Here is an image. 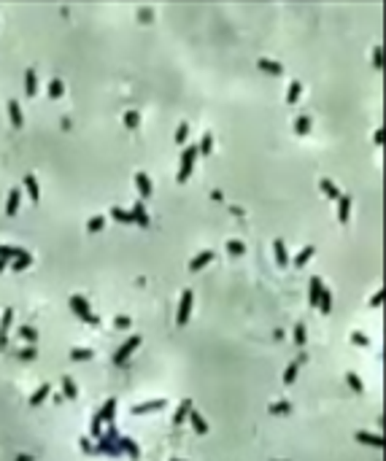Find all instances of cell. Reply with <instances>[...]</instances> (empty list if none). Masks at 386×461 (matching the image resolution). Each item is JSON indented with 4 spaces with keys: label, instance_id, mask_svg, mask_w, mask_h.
<instances>
[{
    "label": "cell",
    "instance_id": "4dcf8cb0",
    "mask_svg": "<svg viewBox=\"0 0 386 461\" xmlns=\"http://www.w3.org/2000/svg\"><path fill=\"white\" fill-rule=\"evenodd\" d=\"M313 251H316L313 246H305V248L295 256V267H305V264L310 262V256H313Z\"/></svg>",
    "mask_w": 386,
    "mask_h": 461
},
{
    "label": "cell",
    "instance_id": "f6af8a7d",
    "mask_svg": "<svg viewBox=\"0 0 386 461\" xmlns=\"http://www.w3.org/2000/svg\"><path fill=\"white\" fill-rule=\"evenodd\" d=\"M295 343L300 345H305V324H295Z\"/></svg>",
    "mask_w": 386,
    "mask_h": 461
},
{
    "label": "cell",
    "instance_id": "db71d44e",
    "mask_svg": "<svg viewBox=\"0 0 386 461\" xmlns=\"http://www.w3.org/2000/svg\"><path fill=\"white\" fill-rule=\"evenodd\" d=\"M376 143H378V146L384 143V132H381V130H376Z\"/></svg>",
    "mask_w": 386,
    "mask_h": 461
},
{
    "label": "cell",
    "instance_id": "e575fe53",
    "mask_svg": "<svg viewBox=\"0 0 386 461\" xmlns=\"http://www.w3.org/2000/svg\"><path fill=\"white\" fill-rule=\"evenodd\" d=\"M346 380H348V386L356 391V394H362V391H365V383H362V378L356 375V372H346Z\"/></svg>",
    "mask_w": 386,
    "mask_h": 461
},
{
    "label": "cell",
    "instance_id": "5b68a950",
    "mask_svg": "<svg viewBox=\"0 0 386 461\" xmlns=\"http://www.w3.org/2000/svg\"><path fill=\"white\" fill-rule=\"evenodd\" d=\"M11 321H14V308H5V313L0 316V348H5V343H8Z\"/></svg>",
    "mask_w": 386,
    "mask_h": 461
},
{
    "label": "cell",
    "instance_id": "484cf974",
    "mask_svg": "<svg viewBox=\"0 0 386 461\" xmlns=\"http://www.w3.org/2000/svg\"><path fill=\"white\" fill-rule=\"evenodd\" d=\"M189 410H192V402H189V399H184L181 405H178L176 416H173V424H176V426H181V424H184V418L189 416Z\"/></svg>",
    "mask_w": 386,
    "mask_h": 461
},
{
    "label": "cell",
    "instance_id": "bcb514c9",
    "mask_svg": "<svg viewBox=\"0 0 386 461\" xmlns=\"http://www.w3.org/2000/svg\"><path fill=\"white\" fill-rule=\"evenodd\" d=\"M187 135H189V124H178V130H176V143H184V141H187Z\"/></svg>",
    "mask_w": 386,
    "mask_h": 461
},
{
    "label": "cell",
    "instance_id": "8fae6325",
    "mask_svg": "<svg viewBox=\"0 0 386 461\" xmlns=\"http://www.w3.org/2000/svg\"><path fill=\"white\" fill-rule=\"evenodd\" d=\"M97 416H100V421H108V424H114V416H116V399H106L103 402V407L97 410Z\"/></svg>",
    "mask_w": 386,
    "mask_h": 461
},
{
    "label": "cell",
    "instance_id": "b9f144b4",
    "mask_svg": "<svg viewBox=\"0 0 386 461\" xmlns=\"http://www.w3.org/2000/svg\"><path fill=\"white\" fill-rule=\"evenodd\" d=\"M227 253H232V256H243L246 246L240 243V240H230V243H227Z\"/></svg>",
    "mask_w": 386,
    "mask_h": 461
},
{
    "label": "cell",
    "instance_id": "5bb4252c",
    "mask_svg": "<svg viewBox=\"0 0 386 461\" xmlns=\"http://www.w3.org/2000/svg\"><path fill=\"white\" fill-rule=\"evenodd\" d=\"M348 216H351V194H341V197H338V218L346 224Z\"/></svg>",
    "mask_w": 386,
    "mask_h": 461
},
{
    "label": "cell",
    "instance_id": "ac0fdd59",
    "mask_svg": "<svg viewBox=\"0 0 386 461\" xmlns=\"http://www.w3.org/2000/svg\"><path fill=\"white\" fill-rule=\"evenodd\" d=\"M273 253H275L278 267H286V264H289V253H286V246H284V240H281V238L273 243Z\"/></svg>",
    "mask_w": 386,
    "mask_h": 461
},
{
    "label": "cell",
    "instance_id": "30bf717a",
    "mask_svg": "<svg viewBox=\"0 0 386 461\" xmlns=\"http://www.w3.org/2000/svg\"><path fill=\"white\" fill-rule=\"evenodd\" d=\"M356 442H362V445H373V448H381L384 440L381 434H376V431H356Z\"/></svg>",
    "mask_w": 386,
    "mask_h": 461
},
{
    "label": "cell",
    "instance_id": "8d00e7d4",
    "mask_svg": "<svg viewBox=\"0 0 386 461\" xmlns=\"http://www.w3.org/2000/svg\"><path fill=\"white\" fill-rule=\"evenodd\" d=\"M62 394L68 396V399H76L78 391H76V383H73L71 378H62Z\"/></svg>",
    "mask_w": 386,
    "mask_h": 461
},
{
    "label": "cell",
    "instance_id": "f35d334b",
    "mask_svg": "<svg viewBox=\"0 0 386 461\" xmlns=\"http://www.w3.org/2000/svg\"><path fill=\"white\" fill-rule=\"evenodd\" d=\"M141 124V116H138V111H124V127H127V130H135V127Z\"/></svg>",
    "mask_w": 386,
    "mask_h": 461
},
{
    "label": "cell",
    "instance_id": "6da1fadb",
    "mask_svg": "<svg viewBox=\"0 0 386 461\" xmlns=\"http://www.w3.org/2000/svg\"><path fill=\"white\" fill-rule=\"evenodd\" d=\"M197 143H189L187 148L181 151V165H178V183H184L189 176H192V168H194V159H197Z\"/></svg>",
    "mask_w": 386,
    "mask_h": 461
},
{
    "label": "cell",
    "instance_id": "d4e9b609",
    "mask_svg": "<svg viewBox=\"0 0 386 461\" xmlns=\"http://www.w3.org/2000/svg\"><path fill=\"white\" fill-rule=\"evenodd\" d=\"M30 264H33V256H30V253H27V251H22L19 256H16L14 262H11V270H16V273H22V270H25V267H30Z\"/></svg>",
    "mask_w": 386,
    "mask_h": 461
},
{
    "label": "cell",
    "instance_id": "d590c367",
    "mask_svg": "<svg viewBox=\"0 0 386 461\" xmlns=\"http://www.w3.org/2000/svg\"><path fill=\"white\" fill-rule=\"evenodd\" d=\"M103 227H106V216H92L86 221V232H100Z\"/></svg>",
    "mask_w": 386,
    "mask_h": 461
},
{
    "label": "cell",
    "instance_id": "2e32d148",
    "mask_svg": "<svg viewBox=\"0 0 386 461\" xmlns=\"http://www.w3.org/2000/svg\"><path fill=\"white\" fill-rule=\"evenodd\" d=\"M19 200H22V192L19 189H11L8 200H5V216H14V213L19 211Z\"/></svg>",
    "mask_w": 386,
    "mask_h": 461
},
{
    "label": "cell",
    "instance_id": "f1b7e54d",
    "mask_svg": "<svg viewBox=\"0 0 386 461\" xmlns=\"http://www.w3.org/2000/svg\"><path fill=\"white\" fill-rule=\"evenodd\" d=\"M65 95V84H62V78H51L49 81V97L51 100H57V97Z\"/></svg>",
    "mask_w": 386,
    "mask_h": 461
},
{
    "label": "cell",
    "instance_id": "9f6ffc18",
    "mask_svg": "<svg viewBox=\"0 0 386 461\" xmlns=\"http://www.w3.org/2000/svg\"><path fill=\"white\" fill-rule=\"evenodd\" d=\"M173 461H187V459H173Z\"/></svg>",
    "mask_w": 386,
    "mask_h": 461
},
{
    "label": "cell",
    "instance_id": "d6986e66",
    "mask_svg": "<svg viewBox=\"0 0 386 461\" xmlns=\"http://www.w3.org/2000/svg\"><path fill=\"white\" fill-rule=\"evenodd\" d=\"M25 186H27V197L33 200V203H38V197H41V189H38V181L33 173H27L25 176Z\"/></svg>",
    "mask_w": 386,
    "mask_h": 461
},
{
    "label": "cell",
    "instance_id": "d6a6232c",
    "mask_svg": "<svg viewBox=\"0 0 386 461\" xmlns=\"http://www.w3.org/2000/svg\"><path fill=\"white\" fill-rule=\"evenodd\" d=\"M300 95H303V84L295 78V81L289 84V89H286V103H297V97H300Z\"/></svg>",
    "mask_w": 386,
    "mask_h": 461
},
{
    "label": "cell",
    "instance_id": "7a4b0ae2",
    "mask_svg": "<svg viewBox=\"0 0 386 461\" xmlns=\"http://www.w3.org/2000/svg\"><path fill=\"white\" fill-rule=\"evenodd\" d=\"M68 302H71V310H73V313H76L81 321H86V324H92V326H97V324H100V319H97V316L92 313L89 302H86V299L81 297V294H73V297L68 299Z\"/></svg>",
    "mask_w": 386,
    "mask_h": 461
},
{
    "label": "cell",
    "instance_id": "52a82bcc",
    "mask_svg": "<svg viewBox=\"0 0 386 461\" xmlns=\"http://www.w3.org/2000/svg\"><path fill=\"white\" fill-rule=\"evenodd\" d=\"M321 291H324V284H321L319 275H313V278H310V286H308V305L319 308V297H321Z\"/></svg>",
    "mask_w": 386,
    "mask_h": 461
},
{
    "label": "cell",
    "instance_id": "3957f363",
    "mask_svg": "<svg viewBox=\"0 0 386 461\" xmlns=\"http://www.w3.org/2000/svg\"><path fill=\"white\" fill-rule=\"evenodd\" d=\"M192 302H194V294H192V289H184V291H181V299H178V313H176L178 326H181V324H187V321H189V313H192Z\"/></svg>",
    "mask_w": 386,
    "mask_h": 461
},
{
    "label": "cell",
    "instance_id": "603a6c76",
    "mask_svg": "<svg viewBox=\"0 0 386 461\" xmlns=\"http://www.w3.org/2000/svg\"><path fill=\"white\" fill-rule=\"evenodd\" d=\"M95 453H106V456H122V448L116 445V442H106V440H100V445H97V451Z\"/></svg>",
    "mask_w": 386,
    "mask_h": 461
},
{
    "label": "cell",
    "instance_id": "7c38bea8",
    "mask_svg": "<svg viewBox=\"0 0 386 461\" xmlns=\"http://www.w3.org/2000/svg\"><path fill=\"white\" fill-rule=\"evenodd\" d=\"M187 418L192 421V429L197 431V434H208V424H205V418H203V416H200V410H194V407H192Z\"/></svg>",
    "mask_w": 386,
    "mask_h": 461
},
{
    "label": "cell",
    "instance_id": "ba28073f",
    "mask_svg": "<svg viewBox=\"0 0 386 461\" xmlns=\"http://www.w3.org/2000/svg\"><path fill=\"white\" fill-rule=\"evenodd\" d=\"M165 405H168L165 399H149V402H143V405H132V416H146V413H154Z\"/></svg>",
    "mask_w": 386,
    "mask_h": 461
},
{
    "label": "cell",
    "instance_id": "681fc988",
    "mask_svg": "<svg viewBox=\"0 0 386 461\" xmlns=\"http://www.w3.org/2000/svg\"><path fill=\"white\" fill-rule=\"evenodd\" d=\"M381 299H384V289H378V291L370 297V305H373V308H381Z\"/></svg>",
    "mask_w": 386,
    "mask_h": 461
},
{
    "label": "cell",
    "instance_id": "60d3db41",
    "mask_svg": "<svg viewBox=\"0 0 386 461\" xmlns=\"http://www.w3.org/2000/svg\"><path fill=\"white\" fill-rule=\"evenodd\" d=\"M297 372H300V361H292V364H289V367H286V372H284V383H286V386H289V383H292V380H295V378H297Z\"/></svg>",
    "mask_w": 386,
    "mask_h": 461
},
{
    "label": "cell",
    "instance_id": "e0dca14e",
    "mask_svg": "<svg viewBox=\"0 0 386 461\" xmlns=\"http://www.w3.org/2000/svg\"><path fill=\"white\" fill-rule=\"evenodd\" d=\"M257 65L262 68V71L273 73V76H281V73H284V65H281V62H275V60H268V57H259Z\"/></svg>",
    "mask_w": 386,
    "mask_h": 461
},
{
    "label": "cell",
    "instance_id": "f907efd6",
    "mask_svg": "<svg viewBox=\"0 0 386 461\" xmlns=\"http://www.w3.org/2000/svg\"><path fill=\"white\" fill-rule=\"evenodd\" d=\"M78 445H81V451H84V453H89V456H92V453H95V451H92V442L86 440V437H84L81 442H78Z\"/></svg>",
    "mask_w": 386,
    "mask_h": 461
},
{
    "label": "cell",
    "instance_id": "c3c4849f",
    "mask_svg": "<svg viewBox=\"0 0 386 461\" xmlns=\"http://www.w3.org/2000/svg\"><path fill=\"white\" fill-rule=\"evenodd\" d=\"M114 324H116L119 329H127V326H130V316H116V319H114Z\"/></svg>",
    "mask_w": 386,
    "mask_h": 461
},
{
    "label": "cell",
    "instance_id": "cb8c5ba5",
    "mask_svg": "<svg viewBox=\"0 0 386 461\" xmlns=\"http://www.w3.org/2000/svg\"><path fill=\"white\" fill-rule=\"evenodd\" d=\"M49 391H51V386H49V383L38 386V389L33 391V396H30V405H33V407H38V405H41V402L46 399V396H49Z\"/></svg>",
    "mask_w": 386,
    "mask_h": 461
},
{
    "label": "cell",
    "instance_id": "816d5d0a",
    "mask_svg": "<svg viewBox=\"0 0 386 461\" xmlns=\"http://www.w3.org/2000/svg\"><path fill=\"white\" fill-rule=\"evenodd\" d=\"M36 354H38L36 348H25V351H22L19 356H22V359H36Z\"/></svg>",
    "mask_w": 386,
    "mask_h": 461
},
{
    "label": "cell",
    "instance_id": "74e56055",
    "mask_svg": "<svg viewBox=\"0 0 386 461\" xmlns=\"http://www.w3.org/2000/svg\"><path fill=\"white\" fill-rule=\"evenodd\" d=\"M19 337H25V340H30V343H36V340H38V329H36V326H30V324H22V326H19Z\"/></svg>",
    "mask_w": 386,
    "mask_h": 461
},
{
    "label": "cell",
    "instance_id": "ab89813d",
    "mask_svg": "<svg viewBox=\"0 0 386 461\" xmlns=\"http://www.w3.org/2000/svg\"><path fill=\"white\" fill-rule=\"evenodd\" d=\"M71 359H73V361H86V359H92V348H73V351H71Z\"/></svg>",
    "mask_w": 386,
    "mask_h": 461
},
{
    "label": "cell",
    "instance_id": "4316f807",
    "mask_svg": "<svg viewBox=\"0 0 386 461\" xmlns=\"http://www.w3.org/2000/svg\"><path fill=\"white\" fill-rule=\"evenodd\" d=\"M310 127H313V122H310V116H305V113L295 119V132H297V135H308Z\"/></svg>",
    "mask_w": 386,
    "mask_h": 461
},
{
    "label": "cell",
    "instance_id": "f5cc1de1",
    "mask_svg": "<svg viewBox=\"0 0 386 461\" xmlns=\"http://www.w3.org/2000/svg\"><path fill=\"white\" fill-rule=\"evenodd\" d=\"M138 14H141V19H152V8H146V5H143V8L138 11Z\"/></svg>",
    "mask_w": 386,
    "mask_h": 461
},
{
    "label": "cell",
    "instance_id": "ffe728a7",
    "mask_svg": "<svg viewBox=\"0 0 386 461\" xmlns=\"http://www.w3.org/2000/svg\"><path fill=\"white\" fill-rule=\"evenodd\" d=\"M116 445L122 448V451L127 453L130 459H138V456H141V448H138L132 440H127V437H119V440H116Z\"/></svg>",
    "mask_w": 386,
    "mask_h": 461
},
{
    "label": "cell",
    "instance_id": "277c9868",
    "mask_svg": "<svg viewBox=\"0 0 386 461\" xmlns=\"http://www.w3.org/2000/svg\"><path fill=\"white\" fill-rule=\"evenodd\" d=\"M138 345H141V337H138V335L127 337L122 345H119V351H116V354H114V364H124V361L130 359V354L138 348Z\"/></svg>",
    "mask_w": 386,
    "mask_h": 461
},
{
    "label": "cell",
    "instance_id": "9a60e30c",
    "mask_svg": "<svg viewBox=\"0 0 386 461\" xmlns=\"http://www.w3.org/2000/svg\"><path fill=\"white\" fill-rule=\"evenodd\" d=\"M8 116H11V124L16 127V130H22V124H25V116H22V106L16 100L8 103Z\"/></svg>",
    "mask_w": 386,
    "mask_h": 461
},
{
    "label": "cell",
    "instance_id": "8992f818",
    "mask_svg": "<svg viewBox=\"0 0 386 461\" xmlns=\"http://www.w3.org/2000/svg\"><path fill=\"white\" fill-rule=\"evenodd\" d=\"M135 186H138V194H141L143 200L154 194V183H152V178H149L146 173H135Z\"/></svg>",
    "mask_w": 386,
    "mask_h": 461
},
{
    "label": "cell",
    "instance_id": "7dc6e473",
    "mask_svg": "<svg viewBox=\"0 0 386 461\" xmlns=\"http://www.w3.org/2000/svg\"><path fill=\"white\" fill-rule=\"evenodd\" d=\"M351 340H354L356 345H370V337L362 335V332H351Z\"/></svg>",
    "mask_w": 386,
    "mask_h": 461
},
{
    "label": "cell",
    "instance_id": "9c48e42d",
    "mask_svg": "<svg viewBox=\"0 0 386 461\" xmlns=\"http://www.w3.org/2000/svg\"><path fill=\"white\" fill-rule=\"evenodd\" d=\"M130 213H132V221L138 224V227H149L152 224V218H149V211L143 208V203H135L130 208Z\"/></svg>",
    "mask_w": 386,
    "mask_h": 461
},
{
    "label": "cell",
    "instance_id": "7402d4cb",
    "mask_svg": "<svg viewBox=\"0 0 386 461\" xmlns=\"http://www.w3.org/2000/svg\"><path fill=\"white\" fill-rule=\"evenodd\" d=\"M197 151L203 154V157H211V154H214V135H211V132H205V135L200 138V143H197Z\"/></svg>",
    "mask_w": 386,
    "mask_h": 461
},
{
    "label": "cell",
    "instance_id": "ee69618b",
    "mask_svg": "<svg viewBox=\"0 0 386 461\" xmlns=\"http://www.w3.org/2000/svg\"><path fill=\"white\" fill-rule=\"evenodd\" d=\"M100 426H103V421H100V416L95 413V416H92V434H95L97 440H103V429H100Z\"/></svg>",
    "mask_w": 386,
    "mask_h": 461
},
{
    "label": "cell",
    "instance_id": "7bdbcfd3",
    "mask_svg": "<svg viewBox=\"0 0 386 461\" xmlns=\"http://www.w3.org/2000/svg\"><path fill=\"white\" fill-rule=\"evenodd\" d=\"M373 68H376V71H381V68H384V51H381V46H373Z\"/></svg>",
    "mask_w": 386,
    "mask_h": 461
},
{
    "label": "cell",
    "instance_id": "4fadbf2b",
    "mask_svg": "<svg viewBox=\"0 0 386 461\" xmlns=\"http://www.w3.org/2000/svg\"><path fill=\"white\" fill-rule=\"evenodd\" d=\"M214 256H216V253L211 251V248H208V251H200L197 256H194L192 262H189V270H192V273H197V270H200V267H205V264H208Z\"/></svg>",
    "mask_w": 386,
    "mask_h": 461
},
{
    "label": "cell",
    "instance_id": "1f68e13d",
    "mask_svg": "<svg viewBox=\"0 0 386 461\" xmlns=\"http://www.w3.org/2000/svg\"><path fill=\"white\" fill-rule=\"evenodd\" d=\"M111 216H114V221H119V224H135L132 221V213L124 211V208H111Z\"/></svg>",
    "mask_w": 386,
    "mask_h": 461
},
{
    "label": "cell",
    "instance_id": "83f0119b",
    "mask_svg": "<svg viewBox=\"0 0 386 461\" xmlns=\"http://www.w3.org/2000/svg\"><path fill=\"white\" fill-rule=\"evenodd\" d=\"M319 186H321V192H324V194H327V197H330V200H338V197H341V192H338V186H335V183L330 181V178H321V181H319Z\"/></svg>",
    "mask_w": 386,
    "mask_h": 461
},
{
    "label": "cell",
    "instance_id": "836d02e7",
    "mask_svg": "<svg viewBox=\"0 0 386 461\" xmlns=\"http://www.w3.org/2000/svg\"><path fill=\"white\" fill-rule=\"evenodd\" d=\"M319 310H321L324 316L332 310V291H330V289H324V291H321V297H319Z\"/></svg>",
    "mask_w": 386,
    "mask_h": 461
},
{
    "label": "cell",
    "instance_id": "44dd1931",
    "mask_svg": "<svg viewBox=\"0 0 386 461\" xmlns=\"http://www.w3.org/2000/svg\"><path fill=\"white\" fill-rule=\"evenodd\" d=\"M25 92L30 97L38 92V73H36V68H30V71L25 73Z\"/></svg>",
    "mask_w": 386,
    "mask_h": 461
},
{
    "label": "cell",
    "instance_id": "11a10c76",
    "mask_svg": "<svg viewBox=\"0 0 386 461\" xmlns=\"http://www.w3.org/2000/svg\"><path fill=\"white\" fill-rule=\"evenodd\" d=\"M14 461H33V456H25V453H22V456H16Z\"/></svg>",
    "mask_w": 386,
    "mask_h": 461
},
{
    "label": "cell",
    "instance_id": "f546056e",
    "mask_svg": "<svg viewBox=\"0 0 386 461\" xmlns=\"http://www.w3.org/2000/svg\"><path fill=\"white\" fill-rule=\"evenodd\" d=\"M268 410H270V416H286V413L292 410V405H289L286 399H278V402H273Z\"/></svg>",
    "mask_w": 386,
    "mask_h": 461
}]
</instances>
